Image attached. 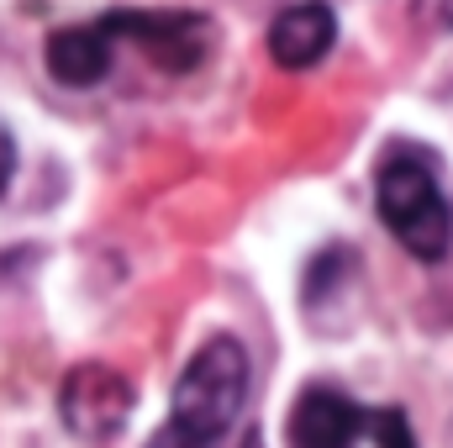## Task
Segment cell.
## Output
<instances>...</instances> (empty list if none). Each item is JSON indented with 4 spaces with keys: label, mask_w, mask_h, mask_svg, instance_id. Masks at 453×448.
<instances>
[{
    "label": "cell",
    "mask_w": 453,
    "mask_h": 448,
    "mask_svg": "<svg viewBox=\"0 0 453 448\" xmlns=\"http://www.w3.org/2000/svg\"><path fill=\"white\" fill-rule=\"evenodd\" d=\"M248 401V353L237 337H206L174 385L169 422L148 448H217Z\"/></svg>",
    "instance_id": "1"
},
{
    "label": "cell",
    "mask_w": 453,
    "mask_h": 448,
    "mask_svg": "<svg viewBox=\"0 0 453 448\" xmlns=\"http://www.w3.org/2000/svg\"><path fill=\"white\" fill-rule=\"evenodd\" d=\"M380 217L390 227V237L422 259V264H438L449 253V237H453V217H449V201L433 180L427 164L417 158H390L380 169Z\"/></svg>",
    "instance_id": "2"
},
{
    "label": "cell",
    "mask_w": 453,
    "mask_h": 448,
    "mask_svg": "<svg viewBox=\"0 0 453 448\" xmlns=\"http://www.w3.org/2000/svg\"><path fill=\"white\" fill-rule=\"evenodd\" d=\"M101 32L137 42L169 74H190L211 53V37H217V27L196 11H111L101 21Z\"/></svg>",
    "instance_id": "3"
},
{
    "label": "cell",
    "mask_w": 453,
    "mask_h": 448,
    "mask_svg": "<svg viewBox=\"0 0 453 448\" xmlns=\"http://www.w3.org/2000/svg\"><path fill=\"white\" fill-rule=\"evenodd\" d=\"M132 380L111 364H74L58 385V417L74 438L85 444H106L127 428L132 417Z\"/></svg>",
    "instance_id": "4"
},
{
    "label": "cell",
    "mask_w": 453,
    "mask_h": 448,
    "mask_svg": "<svg viewBox=\"0 0 453 448\" xmlns=\"http://www.w3.org/2000/svg\"><path fill=\"white\" fill-rule=\"evenodd\" d=\"M358 433H364V412L327 385L301 390V401L290 406V422H285L290 448H353Z\"/></svg>",
    "instance_id": "5"
},
{
    "label": "cell",
    "mask_w": 453,
    "mask_h": 448,
    "mask_svg": "<svg viewBox=\"0 0 453 448\" xmlns=\"http://www.w3.org/2000/svg\"><path fill=\"white\" fill-rule=\"evenodd\" d=\"M333 42H338V16H333L327 0H301L290 11H280L274 27H269V53H274L280 69L322 64L333 53Z\"/></svg>",
    "instance_id": "6"
},
{
    "label": "cell",
    "mask_w": 453,
    "mask_h": 448,
    "mask_svg": "<svg viewBox=\"0 0 453 448\" xmlns=\"http://www.w3.org/2000/svg\"><path fill=\"white\" fill-rule=\"evenodd\" d=\"M42 58H48V74L58 85L85 90V85H101L111 74V37L101 32V21L96 27H58L48 37V53Z\"/></svg>",
    "instance_id": "7"
},
{
    "label": "cell",
    "mask_w": 453,
    "mask_h": 448,
    "mask_svg": "<svg viewBox=\"0 0 453 448\" xmlns=\"http://www.w3.org/2000/svg\"><path fill=\"white\" fill-rule=\"evenodd\" d=\"M364 433L374 438V448H417V433H411V422H406L401 406L364 412Z\"/></svg>",
    "instance_id": "8"
},
{
    "label": "cell",
    "mask_w": 453,
    "mask_h": 448,
    "mask_svg": "<svg viewBox=\"0 0 453 448\" xmlns=\"http://www.w3.org/2000/svg\"><path fill=\"white\" fill-rule=\"evenodd\" d=\"M417 11H422V21L449 27V32H453V0H417Z\"/></svg>",
    "instance_id": "9"
},
{
    "label": "cell",
    "mask_w": 453,
    "mask_h": 448,
    "mask_svg": "<svg viewBox=\"0 0 453 448\" xmlns=\"http://www.w3.org/2000/svg\"><path fill=\"white\" fill-rule=\"evenodd\" d=\"M11 169H16V143H11V132L0 127V190L11 185Z\"/></svg>",
    "instance_id": "10"
}]
</instances>
